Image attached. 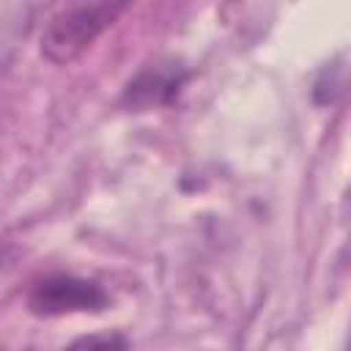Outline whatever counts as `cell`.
<instances>
[{
    "instance_id": "6da1fadb",
    "label": "cell",
    "mask_w": 351,
    "mask_h": 351,
    "mask_svg": "<svg viewBox=\"0 0 351 351\" xmlns=\"http://www.w3.org/2000/svg\"><path fill=\"white\" fill-rule=\"evenodd\" d=\"M126 3L129 0H99L55 16L41 36V55L55 66L77 60L121 16Z\"/></svg>"
},
{
    "instance_id": "7a4b0ae2",
    "label": "cell",
    "mask_w": 351,
    "mask_h": 351,
    "mask_svg": "<svg viewBox=\"0 0 351 351\" xmlns=\"http://www.w3.org/2000/svg\"><path fill=\"white\" fill-rule=\"evenodd\" d=\"M107 304L110 296L99 282L69 274L44 277L27 293V310L44 318L66 313H101Z\"/></svg>"
},
{
    "instance_id": "3957f363",
    "label": "cell",
    "mask_w": 351,
    "mask_h": 351,
    "mask_svg": "<svg viewBox=\"0 0 351 351\" xmlns=\"http://www.w3.org/2000/svg\"><path fill=\"white\" fill-rule=\"evenodd\" d=\"M178 90V80L173 74H162V71H145L140 74L134 82H129L126 88V99L134 107H145V104H156L170 99Z\"/></svg>"
},
{
    "instance_id": "277c9868",
    "label": "cell",
    "mask_w": 351,
    "mask_h": 351,
    "mask_svg": "<svg viewBox=\"0 0 351 351\" xmlns=\"http://www.w3.org/2000/svg\"><path fill=\"white\" fill-rule=\"evenodd\" d=\"M77 346H126L121 337H85Z\"/></svg>"
}]
</instances>
